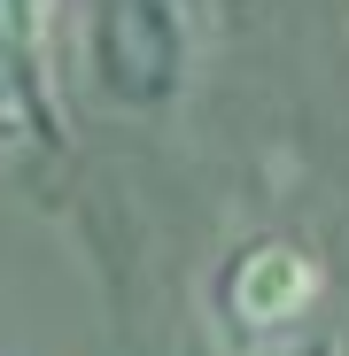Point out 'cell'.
Listing matches in <instances>:
<instances>
[{
    "instance_id": "1",
    "label": "cell",
    "mask_w": 349,
    "mask_h": 356,
    "mask_svg": "<svg viewBox=\"0 0 349 356\" xmlns=\"http://www.w3.org/2000/svg\"><path fill=\"white\" fill-rule=\"evenodd\" d=\"M86 70L116 116H163L194 78L187 0H93L86 8Z\"/></svg>"
},
{
    "instance_id": "2",
    "label": "cell",
    "mask_w": 349,
    "mask_h": 356,
    "mask_svg": "<svg viewBox=\"0 0 349 356\" xmlns=\"http://www.w3.org/2000/svg\"><path fill=\"white\" fill-rule=\"evenodd\" d=\"M318 294H326L318 256L287 232H256L210 271V318L233 348H272L318 310Z\"/></svg>"
},
{
    "instance_id": "3",
    "label": "cell",
    "mask_w": 349,
    "mask_h": 356,
    "mask_svg": "<svg viewBox=\"0 0 349 356\" xmlns=\"http://www.w3.org/2000/svg\"><path fill=\"white\" fill-rule=\"evenodd\" d=\"M54 24H63V0H0V124L16 140L63 147Z\"/></svg>"
},
{
    "instance_id": "4",
    "label": "cell",
    "mask_w": 349,
    "mask_h": 356,
    "mask_svg": "<svg viewBox=\"0 0 349 356\" xmlns=\"http://www.w3.org/2000/svg\"><path fill=\"white\" fill-rule=\"evenodd\" d=\"M303 356H341V341H311V348H303Z\"/></svg>"
}]
</instances>
